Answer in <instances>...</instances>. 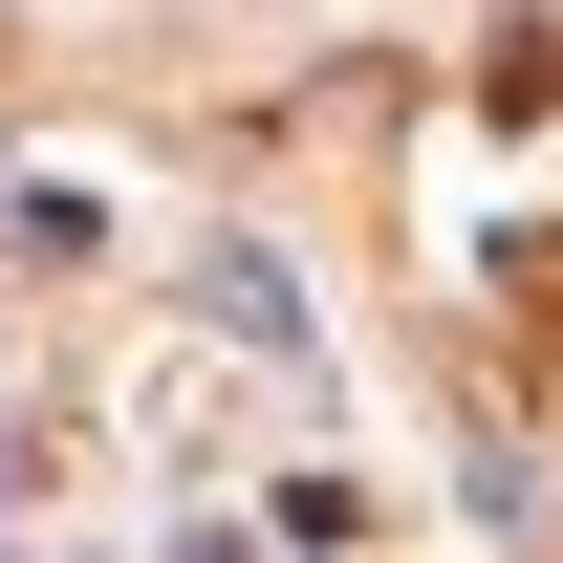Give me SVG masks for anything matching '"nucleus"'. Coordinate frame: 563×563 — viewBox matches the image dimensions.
Returning a JSON list of instances; mask_svg holds the SVG:
<instances>
[{"mask_svg":"<svg viewBox=\"0 0 563 563\" xmlns=\"http://www.w3.org/2000/svg\"><path fill=\"white\" fill-rule=\"evenodd\" d=\"M498 368H520V390H563V261H542V239L498 261Z\"/></svg>","mask_w":563,"mask_h":563,"instance_id":"nucleus-2","label":"nucleus"},{"mask_svg":"<svg viewBox=\"0 0 563 563\" xmlns=\"http://www.w3.org/2000/svg\"><path fill=\"white\" fill-rule=\"evenodd\" d=\"M477 109H498V131H563V22H542V0L477 44Z\"/></svg>","mask_w":563,"mask_h":563,"instance_id":"nucleus-1","label":"nucleus"}]
</instances>
